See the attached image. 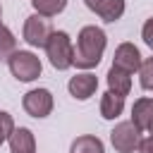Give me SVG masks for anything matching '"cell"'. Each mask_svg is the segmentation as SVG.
Segmentation results:
<instances>
[{
    "instance_id": "cell-19",
    "label": "cell",
    "mask_w": 153,
    "mask_h": 153,
    "mask_svg": "<svg viewBox=\"0 0 153 153\" xmlns=\"http://www.w3.org/2000/svg\"><path fill=\"white\" fill-rule=\"evenodd\" d=\"M141 38H143V43L153 50V17L146 19V24H143V29H141Z\"/></svg>"
},
{
    "instance_id": "cell-1",
    "label": "cell",
    "mask_w": 153,
    "mask_h": 153,
    "mask_svg": "<svg viewBox=\"0 0 153 153\" xmlns=\"http://www.w3.org/2000/svg\"><path fill=\"white\" fill-rule=\"evenodd\" d=\"M105 45H108V36L100 26L96 24H88V26H81L79 33H76V45H74V65L76 69H93L98 67V62L103 60V53H105Z\"/></svg>"
},
{
    "instance_id": "cell-6",
    "label": "cell",
    "mask_w": 153,
    "mask_h": 153,
    "mask_svg": "<svg viewBox=\"0 0 153 153\" xmlns=\"http://www.w3.org/2000/svg\"><path fill=\"white\" fill-rule=\"evenodd\" d=\"M139 141H141V131L129 122H117L110 131V143L117 153H134L139 148Z\"/></svg>"
},
{
    "instance_id": "cell-7",
    "label": "cell",
    "mask_w": 153,
    "mask_h": 153,
    "mask_svg": "<svg viewBox=\"0 0 153 153\" xmlns=\"http://www.w3.org/2000/svg\"><path fill=\"white\" fill-rule=\"evenodd\" d=\"M141 60H143V57H141L139 48L127 41V43H120V45L115 48L112 67H117V69H122V72H127V74H134V72H139Z\"/></svg>"
},
{
    "instance_id": "cell-8",
    "label": "cell",
    "mask_w": 153,
    "mask_h": 153,
    "mask_svg": "<svg viewBox=\"0 0 153 153\" xmlns=\"http://www.w3.org/2000/svg\"><path fill=\"white\" fill-rule=\"evenodd\" d=\"M84 5H86L93 14H98L103 22H108V24L122 19V14H124V10H127L124 0H84Z\"/></svg>"
},
{
    "instance_id": "cell-14",
    "label": "cell",
    "mask_w": 153,
    "mask_h": 153,
    "mask_svg": "<svg viewBox=\"0 0 153 153\" xmlns=\"http://www.w3.org/2000/svg\"><path fill=\"white\" fill-rule=\"evenodd\" d=\"M69 153H105V146L98 136L93 134H81L72 141L69 146Z\"/></svg>"
},
{
    "instance_id": "cell-13",
    "label": "cell",
    "mask_w": 153,
    "mask_h": 153,
    "mask_svg": "<svg viewBox=\"0 0 153 153\" xmlns=\"http://www.w3.org/2000/svg\"><path fill=\"white\" fill-rule=\"evenodd\" d=\"M108 91H115L120 96H129L131 91V74L117 69V67H110L108 69Z\"/></svg>"
},
{
    "instance_id": "cell-9",
    "label": "cell",
    "mask_w": 153,
    "mask_h": 153,
    "mask_svg": "<svg viewBox=\"0 0 153 153\" xmlns=\"http://www.w3.org/2000/svg\"><path fill=\"white\" fill-rule=\"evenodd\" d=\"M67 91H69V96L76 98V100H88V98L98 91V76L91 74V72H81V74H76V76L69 79Z\"/></svg>"
},
{
    "instance_id": "cell-23",
    "label": "cell",
    "mask_w": 153,
    "mask_h": 153,
    "mask_svg": "<svg viewBox=\"0 0 153 153\" xmlns=\"http://www.w3.org/2000/svg\"><path fill=\"white\" fill-rule=\"evenodd\" d=\"M0 146H2V141H0Z\"/></svg>"
},
{
    "instance_id": "cell-16",
    "label": "cell",
    "mask_w": 153,
    "mask_h": 153,
    "mask_svg": "<svg viewBox=\"0 0 153 153\" xmlns=\"http://www.w3.org/2000/svg\"><path fill=\"white\" fill-rule=\"evenodd\" d=\"M139 81H141V88H143V91H153V55L146 57V60H141Z\"/></svg>"
},
{
    "instance_id": "cell-11",
    "label": "cell",
    "mask_w": 153,
    "mask_h": 153,
    "mask_svg": "<svg viewBox=\"0 0 153 153\" xmlns=\"http://www.w3.org/2000/svg\"><path fill=\"white\" fill-rule=\"evenodd\" d=\"M7 143L12 153H36V136L29 127H14Z\"/></svg>"
},
{
    "instance_id": "cell-22",
    "label": "cell",
    "mask_w": 153,
    "mask_h": 153,
    "mask_svg": "<svg viewBox=\"0 0 153 153\" xmlns=\"http://www.w3.org/2000/svg\"><path fill=\"white\" fill-rule=\"evenodd\" d=\"M148 134H153V127H151V129H148Z\"/></svg>"
},
{
    "instance_id": "cell-15",
    "label": "cell",
    "mask_w": 153,
    "mask_h": 153,
    "mask_svg": "<svg viewBox=\"0 0 153 153\" xmlns=\"http://www.w3.org/2000/svg\"><path fill=\"white\" fill-rule=\"evenodd\" d=\"M36 14H43V17H57L60 12H65L67 7V0H31Z\"/></svg>"
},
{
    "instance_id": "cell-12",
    "label": "cell",
    "mask_w": 153,
    "mask_h": 153,
    "mask_svg": "<svg viewBox=\"0 0 153 153\" xmlns=\"http://www.w3.org/2000/svg\"><path fill=\"white\" fill-rule=\"evenodd\" d=\"M124 112V96L115 91H105L100 96V117L103 120H117Z\"/></svg>"
},
{
    "instance_id": "cell-10",
    "label": "cell",
    "mask_w": 153,
    "mask_h": 153,
    "mask_svg": "<svg viewBox=\"0 0 153 153\" xmlns=\"http://www.w3.org/2000/svg\"><path fill=\"white\" fill-rule=\"evenodd\" d=\"M131 124L139 131H148L153 127V98L141 96L131 105Z\"/></svg>"
},
{
    "instance_id": "cell-5",
    "label": "cell",
    "mask_w": 153,
    "mask_h": 153,
    "mask_svg": "<svg viewBox=\"0 0 153 153\" xmlns=\"http://www.w3.org/2000/svg\"><path fill=\"white\" fill-rule=\"evenodd\" d=\"M22 108H24L26 115H31V117H36V120H43V117H48V115L53 112L55 98H53V93H50L48 88H31V91L24 93Z\"/></svg>"
},
{
    "instance_id": "cell-3",
    "label": "cell",
    "mask_w": 153,
    "mask_h": 153,
    "mask_svg": "<svg viewBox=\"0 0 153 153\" xmlns=\"http://www.w3.org/2000/svg\"><path fill=\"white\" fill-rule=\"evenodd\" d=\"M7 67L12 72V76L22 84H29V81H36L43 72V65H41V57L31 50H14L7 55Z\"/></svg>"
},
{
    "instance_id": "cell-18",
    "label": "cell",
    "mask_w": 153,
    "mask_h": 153,
    "mask_svg": "<svg viewBox=\"0 0 153 153\" xmlns=\"http://www.w3.org/2000/svg\"><path fill=\"white\" fill-rule=\"evenodd\" d=\"M12 131H14V120H12V115L5 112V110H0V141L5 143Z\"/></svg>"
},
{
    "instance_id": "cell-21",
    "label": "cell",
    "mask_w": 153,
    "mask_h": 153,
    "mask_svg": "<svg viewBox=\"0 0 153 153\" xmlns=\"http://www.w3.org/2000/svg\"><path fill=\"white\" fill-rule=\"evenodd\" d=\"M0 24H2V7H0Z\"/></svg>"
},
{
    "instance_id": "cell-20",
    "label": "cell",
    "mask_w": 153,
    "mask_h": 153,
    "mask_svg": "<svg viewBox=\"0 0 153 153\" xmlns=\"http://www.w3.org/2000/svg\"><path fill=\"white\" fill-rule=\"evenodd\" d=\"M136 153H153V134L139 141V148H136Z\"/></svg>"
},
{
    "instance_id": "cell-2",
    "label": "cell",
    "mask_w": 153,
    "mask_h": 153,
    "mask_svg": "<svg viewBox=\"0 0 153 153\" xmlns=\"http://www.w3.org/2000/svg\"><path fill=\"white\" fill-rule=\"evenodd\" d=\"M45 55H48V62L65 72L69 67H74V45H72V38L67 31H53L50 38L45 41Z\"/></svg>"
},
{
    "instance_id": "cell-17",
    "label": "cell",
    "mask_w": 153,
    "mask_h": 153,
    "mask_svg": "<svg viewBox=\"0 0 153 153\" xmlns=\"http://www.w3.org/2000/svg\"><path fill=\"white\" fill-rule=\"evenodd\" d=\"M17 50V38H14V33L5 26V24H0V57L2 55H10V53H14Z\"/></svg>"
},
{
    "instance_id": "cell-4",
    "label": "cell",
    "mask_w": 153,
    "mask_h": 153,
    "mask_svg": "<svg viewBox=\"0 0 153 153\" xmlns=\"http://www.w3.org/2000/svg\"><path fill=\"white\" fill-rule=\"evenodd\" d=\"M53 33V26H50V19L43 17V14H29L24 19V29H22V36L24 41L31 45V48H45V41L50 38Z\"/></svg>"
}]
</instances>
